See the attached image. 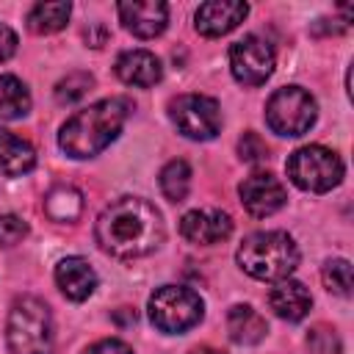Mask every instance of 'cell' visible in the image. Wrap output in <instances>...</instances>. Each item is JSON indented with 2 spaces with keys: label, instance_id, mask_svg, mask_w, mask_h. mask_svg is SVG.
<instances>
[{
  "label": "cell",
  "instance_id": "cell-11",
  "mask_svg": "<svg viewBox=\"0 0 354 354\" xmlns=\"http://www.w3.org/2000/svg\"><path fill=\"white\" fill-rule=\"evenodd\" d=\"M124 28L138 39H155L166 30L169 6L163 0H130L116 6Z\"/></svg>",
  "mask_w": 354,
  "mask_h": 354
},
{
  "label": "cell",
  "instance_id": "cell-1",
  "mask_svg": "<svg viewBox=\"0 0 354 354\" xmlns=\"http://www.w3.org/2000/svg\"><path fill=\"white\" fill-rule=\"evenodd\" d=\"M94 235L100 249L111 257L133 260L155 252L163 243V218L147 199L122 196L100 213Z\"/></svg>",
  "mask_w": 354,
  "mask_h": 354
},
{
  "label": "cell",
  "instance_id": "cell-17",
  "mask_svg": "<svg viewBox=\"0 0 354 354\" xmlns=\"http://www.w3.org/2000/svg\"><path fill=\"white\" fill-rule=\"evenodd\" d=\"M227 332H230V337H232L235 343H241V346H254V343H260V340L266 337L268 324H266V318H263L254 307H249V304H235V307L227 313Z\"/></svg>",
  "mask_w": 354,
  "mask_h": 354
},
{
  "label": "cell",
  "instance_id": "cell-7",
  "mask_svg": "<svg viewBox=\"0 0 354 354\" xmlns=\"http://www.w3.org/2000/svg\"><path fill=\"white\" fill-rule=\"evenodd\" d=\"M315 100L310 91L299 88V86H285L277 88L268 102H266V122L277 136H304L313 124H315Z\"/></svg>",
  "mask_w": 354,
  "mask_h": 354
},
{
  "label": "cell",
  "instance_id": "cell-28",
  "mask_svg": "<svg viewBox=\"0 0 354 354\" xmlns=\"http://www.w3.org/2000/svg\"><path fill=\"white\" fill-rule=\"evenodd\" d=\"M83 354H133V348L122 340H100V343L88 346Z\"/></svg>",
  "mask_w": 354,
  "mask_h": 354
},
{
  "label": "cell",
  "instance_id": "cell-21",
  "mask_svg": "<svg viewBox=\"0 0 354 354\" xmlns=\"http://www.w3.org/2000/svg\"><path fill=\"white\" fill-rule=\"evenodd\" d=\"M83 210V196L72 185H55L44 196V213L53 221H75Z\"/></svg>",
  "mask_w": 354,
  "mask_h": 354
},
{
  "label": "cell",
  "instance_id": "cell-29",
  "mask_svg": "<svg viewBox=\"0 0 354 354\" xmlns=\"http://www.w3.org/2000/svg\"><path fill=\"white\" fill-rule=\"evenodd\" d=\"M17 53V33L8 25H0V64Z\"/></svg>",
  "mask_w": 354,
  "mask_h": 354
},
{
  "label": "cell",
  "instance_id": "cell-6",
  "mask_svg": "<svg viewBox=\"0 0 354 354\" xmlns=\"http://www.w3.org/2000/svg\"><path fill=\"white\" fill-rule=\"evenodd\" d=\"M285 169L296 188L313 191V194H324L343 180V160L337 158V152L318 147V144L296 149L288 158Z\"/></svg>",
  "mask_w": 354,
  "mask_h": 354
},
{
  "label": "cell",
  "instance_id": "cell-4",
  "mask_svg": "<svg viewBox=\"0 0 354 354\" xmlns=\"http://www.w3.org/2000/svg\"><path fill=\"white\" fill-rule=\"evenodd\" d=\"M6 337L11 354H50L53 351L50 307L36 296H19L8 310Z\"/></svg>",
  "mask_w": 354,
  "mask_h": 354
},
{
  "label": "cell",
  "instance_id": "cell-23",
  "mask_svg": "<svg viewBox=\"0 0 354 354\" xmlns=\"http://www.w3.org/2000/svg\"><path fill=\"white\" fill-rule=\"evenodd\" d=\"M321 277H324L326 290H332V293H337V296H351L354 277H351V263H348V260H343V257L326 260Z\"/></svg>",
  "mask_w": 354,
  "mask_h": 354
},
{
  "label": "cell",
  "instance_id": "cell-18",
  "mask_svg": "<svg viewBox=\"0 0 354 354\" xmlns=\"http://www.w3.org/2000/svg\"><path fill=\"white\" fill-rule=\"evenodd\" d=\"M36 166L33 147L14 136L11 130H0V171L8 177H22Z\"/></svg>",
  "mask_w": 354,
  "mask_h": 354
},
{
  "label": "cell",
  "instance_id": "cell-15",
  "mask_svg": "<svg viewBox=\"0 0 354 354\" xmlns=\"http://www.w3.org/2000/svg\"><path fill=\"white\" fill-rule=\"evenodd\" d=\"M55 285L61 288V293L72 301H83L94 293L97 288V274L88 266V260L83 257H64L55 266Z\"/></svg>",
  "mask_w": 354,
  "mask_h": 354
},
{
  "label": "cell",
  "instance_id": "cell-3",
  "mask_svg": "<svg viewBox=\"0 0 354 354\" xmlns=\"http://www.w3.org/2000/svg\"><path fill=\"white\" fill-rule=\"evenodd\" d=\"M238 266L263 282H279L299 266V249L288 232H252L238 246Z\"/></svg>",
  "mask_w": 354,
  "mask_h": 354
},
{
  "label": "cell",
  "instance_id": "cell-30",
  "mask_svg": "<svg viewBox=\"0 0 354 354\" xmlns=\"http://www.w3.org/2000/svg\"><path fill=\"white\" fill-rule=\"evenodd\" d=\"M191 354H224V351H218V348H210V346H199V348H194Z\"/></svg>",
  "mask_w": 354,
  "mask_h": 354
},
{
  "label": "cell",
  "instance_id": "cell-9",
  "mask_svg": "<svg viewBox=\"0 0 354 354\" xmlns=\"http://www.w3.org/2000/svg\"><path fill=\"white\" fill-rule=\"evenodd\" d=\"M230 69L238 83L263 86L274 72V47L266 39L249 33L230 47Z\"/></svg>",
  "mask_w": 354,
  "mask_h": 354
},
{
  "label": "cell",
  "instance_id": "cell-27",
  "mask_svg": "<svg viewBox=\"0 0 354 354\" xmlns=\"http://www.w3.org/2000/svg\"><path fill=\"white\" fill-rule=\"evenodd\" d=\"M25 235H28V224L19 216L14 213L0 216V246H17Z\"/></svg>",
  "mask_w": 354,
  "mask_h": 354
},
{
  "label": "cell",
  "instance_id": "cell-13",
  "mask_svg": "<svg viewBox=\"0 0 354 354\" xmlns=\"http://www.w3.org/2000/svg\"><path fill=\"white\" fill-rule=\"evenodd\" d=\"M246 14H249V6L241 3V0H210V3H202L196 8V17H194L196 22L194 25L202 36L216 39V36H224V33L235 30L243 22Z\"/></svg>",
  "mask_w": 354,
  "mask_h": 354
},
{
  "label": "cell",
  "instance_id": "cell-14",
  "mask_svg": "<svg viewBox=\"0 0 354 354\" xmlns=\"http://www.w3.org/2000/svg\"><path fill=\"white\" fill-rule=\"evenodd\" d=\"M116 75L122 83L136 86V88H149L160 83L163 66L149 50H127L116 58Z\"/></svg>",
  "mask_w": 354,
  "mask_h": 354
},
{
  "label": "cell",
  "instance_id": "cell-26",
  "mask_svg": "<svg viewBox=\"0 0 354 354\" xmlns=\"http://www.w3.org/2000/svg\"><path fill=\"white\" fill-rule=\"evenodd\" d=\"M238 155L246 160V163H260V160H266L268 158V147H266V141L257 136V133H243L241 136V141H238Z\"/></svg>",
  "mask_w": 354,
  "mask_h": 354
},
{
  "label": "cell",
  "instance_id": "cell-2",
  "mask_svg": "<svg viewBox=\"0 0 354 354\" xmlns=\"http://www.w3.org/2000/svg\"><path fill=\"white\" fill-rule=\"evenodd\" d=\"M130 102L124 97L100 100L75 116H69L58 133V144L69 158H94L100 155L124 127L130 116Z\"/></svg>",
  "mask_w": 354,
  "mask_h": 354
},
{
  "label": "cell",
  "instance_id": "cell-5",
  "mask_svg": "<svg viewBox=\"0 0 354 354\" xmlns=\"http://www.w3.org/2000/svg\"><path fill=\"white\" fill-rule=\"evenodd\" d=\"M205 313V304L196 290L183 288V285H163L149 296V321L166 332V335H180L199 324Z\"/></svg>",
  "mask_w": 354,
  "mask_h": 354
},
{
  "label": "cell",
  "instance_id": "cell-12",
  "mask_svg": "<svg viewBox=\"0 0 354 354\" xmlns=\"http://www.w3.org/2000/svg\"><path fill=\"white\" fill-rule=\"evenodd\" d=\"M180 232L185 241L196 246H213L230 238L232 218L224 210H191L180 221Z\"/></svg>",
  "mask_w": 354,
  "mask_h": 354
},
{
  "label": "cell",
  "instance_id": "cell-19",
  "mask_svg": "<svg viewBox=\"0 0 354 354\" xmlns=\"http://www.w3.org/2000/svg\"><path fill=\"white\" fill-rule=\"evenodd\" d=\"M30 111L28 86L14 75H0V122L19 119Z\"/></svg>",
  "mask_w": 354,
  "mask_h": 354
},
{
  "label": "cell",
  "instance_id": "cell-20",
  "mask_svg": "<svg viewBox=\"0 0 354 354\" xmlns=\"http://www.w3.org/2000/svg\"><path fill=\"white\" fill-rule=\"evenodd\" d=\"M69 11L72 6L64 3V0H55V3H36L30 11H28V28L39 36H47V33H55L66 25L69 19Z\"/></svg>",
  "mask_w": 354,
  "mask_h": 354
},
{
  "label": "cell",
  "instance_id": "cell-16",
  "mask_svg": "<svg viewBox=\"0 0 354 354\" xmlns=\"http://www.w3.org/2000/svg\"><path fill=\"white\" fill-rule=\"evenodd\" d=\"M268 307L282 318V321H301L310 307H313V296L310 290L299 282V279H279L271 293H268Z\"/></svg>",
  "mask_w": 354,
  "mask_h": 354
},
{
  "label": "cell",
  "instance_id": "cell-10",
  "mask_svg": "<svg viewBox=\"0 0 354 354\" xmlns=\"http://www.w3.org/2000/svg\"><path fill=\"white\" fill-rule=\"evenodd\" d=\"M238 194H241V205L254 218H266V216L277 213L285 205V199H288L285 185L271 171H254V174H249L238 185Z\"/></svg>",
  "mask_w": 354,
  "mask_h": 354
},
{
  "label": "cell",
  "instance_id": "cell-8",
  "mask_svg": "<svg viewBox=\"0 0 354 354\" xmlns=\"http://www.w3.org/2000/svg\"><path fill=\"white\" fill-rule=\"evenodd\" d=\"M169 119L174 127L194 141H210L221 130V108L205 94H180L169 102Z\"/></svg>",
  "mask_w": 354,
  "mask_h": 354
},
{
  "label": "cell",
  "instance_id": "cell-22",
  "mask_svg": "<svg viewBox=\"0 0 354 354\" xmlns=\"http://www.w3.org/2000/svg\"><path fill=\"white\" fill-rule=\"evenodd\" d=\"M160 191L169 202H183L191 191V166L185 160H169L160 171Z\"/></svg>",
  "mask_w": 354,
  "mask_h": 354
},
{
  "label": "cell",
  "instance_id": "cell-24",
  "mask_svg": "<svg viewBox=\"0 0 354 354\" xmlns=\"http://www.w3.org/2000/svg\"><path fill=\"white\" fill-rule=\"evenodd\" d=\"M91 86H94V77H91L88 72H69L66 77L58 80V86H55V100H58L61 105H72V102L83 100V97L91 91Z\"/></svg>",
  "mask_w": 354,
  "mask_h": 354
},
{
  "label": "cell",
  "instance_id": "cell-25",
  "mask_svg": "<svg viewBox=\"0 0 354 354\" xmlns=\"http://www.w3.org/2000/svg\"><path fill=\"white\" fill-rule=\"evenodd\" d=\"M307 348L310 354H340V337L335 329L321 324L307 335Z\"/></svg>",
  "mask_w": 354,
  "mask_h": 354
}]
</instances>
